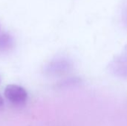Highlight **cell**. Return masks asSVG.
Returning <instances> with one entry per match:
<instances>
[{
  "label": "cell",
  "mask_w": 127,
  "mask_h": 126,
  "mask_svg": "<svg viewBox=\"0 0 127 126\" xmlns=\"http://www.w3.org/2000/svg\"><path fill=\"white\" fill-rule=\"evenodd\" d=\"M72 68L71 62L65 58H57L51 61L45 68L48 76H60L68 73Z\"/></svg>",
  "instance_id": "cell-1"
},
{
  "label": "cell",
  "mask_w": 127,
  "mask_h": 126,
  "mask_svg": "<svg viewBox=\"0 0 127 126\" xmlns=\"http://www.w3.org/2000/svg\"><path fill=\"white\" fill-rule=\"evenodd\" d=\"M109 68L115 75L127 78V45L118 56L111 61Z\"/></svg>",
  "instance_id": "cell-3"
},
{
  "label": "cell",
  "mask_w": 127,
  "mask_h": 126,
  "mask_svg": "<svg viewBox=\"0 0 127 126\" xmlns=\"http://www.w3.org/2000/svg\"><path fill=\"white\" fill-rule=\"evenodd\" d=\"M13 45V39L8 33L0 35V53L5 52L12 48Z\"/></svg>",
  "instance_id": "cell-4"
},
{
  "label": "cell",
  "mask_w": 127,
  "mask_h": 126,
  "mask_svg": "<svg viewBox=\"0 0 127 126\" xmlns=\"http://www.w3.org/2000/svg\"><path fill=\"white\" fill-rule=\"evenodd\" d=\"M3 105H4V99H3V97L0 95V108H1V106H3Z\"/></svg>",
  "instance_id": "cell-5"
},
{
  "label": "cell",
  "mask_w": 127,
  "mask_h": 126,
  "mask_svg": "<svg viewBox=\"0 0 127 126\" xmlns=\"http://www.w3.org/2000/svg\"><path fill=\"white\" fill-rule=\"evenodd\" d=\"M0 82H1V78H0Z\"/></svg>",
  "instance_id": "cell-6"
},
{
  "label": "cell",
  "mask_w": 127,
  "mask_h": 126,
  "mask_svg": "<svg viewBox=\"0 0 127 126\" xmlns=\"http://www.w3.org/2000/svg\"><path fill=\"white\" fill-rule=\"evenodd\" d=\"M4 96L10 102L15 105H22L28 99V92L20 85H8L4 89Z\"/></svg>",
  "instance_id": "cell-2"
}]
</instances>
